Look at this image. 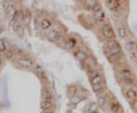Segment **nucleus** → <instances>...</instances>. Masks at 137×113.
Listing matches in <instances>:
<instances>
[{"mask_svg": "<svg viewBox=\"0 0 137 113\" xmlns=\"http://www.w3.org/2000/svg\"><path fill=\"white\" fill-rule=\"evenodd\" d=\"M5 49V45L4 43V40L0 39V52H4Z\"/></svg>", "mask_w": 137, "mask_h": 113, "instance_id": "nucleus-22", "label": "nucleus"}, {"mask_svg": "<svg viewBox=\"0 0 137 113\" xmlns=\"http://www.w3.org/2000/svg\"><path fill=\"white\" fill-rule=\"evenodd\" d=\"M98 2L96 1V0H85V4L88 7H89L90 9H94V7L97 5Z\"/></svg>", "mask_w": 137, "mask_h": 113, "instance_id": "nucleus-19", "label": "nucleus"}, {"mask_svg": "<svg viewBox=\"0 0 137 113\" xmlns=\"http://www.w3.org/2000/svg\"><path fill=\"white\" fill-rule=\"evenodd\" d=\"M50 26H51V23L49 20L44 19L42 21H41V27H42V29H44V30L49 29Z\"/></svg>", "mask_w": 137, "mask_h": 113, "instance_id": "nucleus-17", "label": "nucleus"}, {"mask_svg": "<svg viewBox=\"0 0 137 113\" xmlns=\"http://www.w3.org/2000/svg\"><path fill=\"white\" fill-rule=\"evenodd\" d=\"M110 110L113 113H119L120 110V105L116 101H113L110 104Z\"/></svg>", "mask_w": 137, "mask_h": 113, "instance_id": "nucleus-11", "label": "nucleus"}, {"mask_svg": "<svg viewBox=\"0 0 137 113\" xmlns=\"http://www.w3.org/2000/svg\"><path fill=\"white\" fill-rule=\"evenodd\" d=\"M91 84L94 93H99L103 90V80L101 75L98 72H94L91 75Z\"/></svg>", "mask_w": 137, "mask_h": 113, "instance_id": "nucleus-1", "label": "nucleus"}, {"mask_svg": "<svg viewBox=\"0 0 137 113\" xmlns=\"http://www.w3.org/2000/svg\"><path fill=\"white\" fill-rule=\"evenodd\" d=\"M68 43H69V45H70L71 47H74L75 46V44H76V40H75V39H73V38H72V39H69Z\"/></svg>", "mask_w": 137, "mask_h": 113, "instance_id": "nucleus-23", "label": "nucleus"}, {"mask_svg": "<svg viewBox=\"0 0 137 113\" xmlns=\"http://www.w3.org/2000/svg\"><path fill=\"white\" fill-rule=\"evenodd\" d=\"M1 62H2V60H1V59H0V65H1Z\"/></svg>", "mask_w": 137, "mask_h": 113, "instance_id": "nucleus-29", "label": "nucleus"}, {"mask_svg": "<svg viewBox=\"0 0 137 113\" xmlns=\"http://www.w3.org/2000/svg\"><path fill=\"white\" fill-rule=\"evenodd\" d=\"M135 62H136V65H137V58L135 59Z\"/></svg>", "mask_w": 137, "mask_h": 113, "instance_id": "nucleus-28", "label": "nucleus"}, {"mask_svg": "<svg viewBox=\"0 0 137 113\" xmlns=\"http://www.w3.org/2000/svg\"><path fill=\"white\" fill-rule=\"evenodd\" d=\"M93 10L94 11V12H95V11H100V10H102V9H101V5L99 3H98L97 5H96V6L94 7Z\"/></svg>", "mask_w": 137, "mask_h": 113, "instance_id": "nucleus-25", "label": "nucleus"}, {"mask_svg": "<svg viewBox=\"0 0 137 113\" xmlns=\"http://www.w3.org/2000/svg\"><path fill=\"white\" fill-rule=\"evenodd\" d=\"M59 35V33L57 30H52L51 31H50L47 34V39L48 40H50L51 42L55 41L57 40V37Z\"/></svg>", "mask_w": 137, "mask_h": 113, "instance_id": "nucleus-12", "label": "nucleus"}, {"mask_svg": "<svg viewBox=\"0 0 137 113\" xmlns=\"http://www.w3.org/2000/svg\"><path fill=\"white\" fill-rule=\"evenodd\" d=\"M18 63L25 68H30L34 65V62L29 58H21L18 60Z\"/></svg>", "mask_w": 137, "mask_h": 113, "instance_id": "nucleus-5", "label": "nucleus"}, {"mask_svg": "<svg viewBox=\"0 0 137 113\" xmlns=\"http://www.w3.org/2000/svg\"><path fill=\"white\" fill-rule=\"evenodd\" d=\"M96 110H97V105L94 104V103H93V104L91 105V106L90 107V111H91V112H94Z\"/></svg>", "mask_w": 137, "mask_h": 113, "instance_id": "nucleus-24", "label": "nucleus"}, {"mask_svg": "<svg viewBox=\"0 0 137 113\" xmlns=\"http://www.w3.org/2000/svg\"><path fill=\"white\" fill-rule=\"evenodd\" d=\"M20 28H21V24H20V22L18 21H15L14 22L13 24H12V29H13V31L17 32V31H18L20 30Z\"/></svg>", "mask_w": 137, "mask_h": 113, "instance_id": "nucleus-20", "label": "nucleus"}, {"mask_svg": "<svg viewBox=\"0 0 137 113\" xmlns=\"http://www.w3.org/2000/svg\"><path fill=\"white\" fill-rule=\"evenodd\" d=\"M41 95H42L43 100H50L51 99V93L48 88H43L41 91Z\"/></svg>", "mask_w": 137, "mask_h": 113, "instance_id": "nucleus-14", "label": "nucleus"}, {"mask_svg": "<svg viewBox=\"0 0 137 113\" xmlns=\"http://www.w3.org/2000/svg\"><path fill=\"white\" fill-rule=\"evenodd\" d=\"M107 48L110 55L112 56H116L121 52V48L115 40H110L107 43Z\"/></svg>", "mask_w": 137, "mask_h": 113, "instance_id": "nucleus-2", "label": "nucleus"}, {"mask_svg": "<svg viewBox=\"0 0 137 113\" xmlns=\"http://www.w3.org/2000/svg\"><path fill=\"white\" fill-rule=\"evenodd\" d=\"M104 18H105V14L102 10H100L98 11H95L94 14V18L96 21H98V22L103 21Z\"/></svg>", "mask_w": 137, "mask_h": 113, "instance_id": "nucleus-10", "label": "nucleus"}, {"mask_svg": "<svg viewBox=\"0 0 137 113\" xmlns=\"http://www.w3.org/2000/svg\"><path fill=\"white\" fill-rule=\"evenodd\" d=\"M13 2V0H5L4 1V5L3 7L5 10H7L10 6H11V4Z\"/></svg>", "mask_w": 137, "mask_h": 113, "instance_id": "nucleus-21", "label": "nucleus"}, {"mask_svg": "<svg viewBox=\"0 0 137 113\" xmlns=\"http://www.w3.org/2000/svg\"><path fill=\"white\" fill-rule=\"evenodd\" d=\"M133 105H134V108L137 109V100H136V102L133 103Z\"/></svg>", "mask_w": 137, "mask_h": 113, "instance_id": "nucleus-26", "label": "nucleus"}, {"mask_svg": "<svg viewBox=\"0 0 137 113\" xmlns=\"http://www.w3.org/2000/svg\"><path fill=\"white\" fill-rule=\"evenodd\" d=\"M117 33L119 35V37L122 39L125 38L126 37V31L125 28H123L122 27L117 28Z\"/></svg>", "mask_w": 137, "mask_h": 113, "instance_id": "nucleus-18", "label": "nucleus"}, {"mask_svg": "<svg viewBox=\"0 0 137 113\" xmlns=\"http://www.w3.org/2000/svg\"><path fill=\"white\" fill-rule=\"evenodd\" d=\"M44 113H54L53 112H51V111H49V110H48V111H44Z\"/></svg>", "mask_w": 137, "mask_h": 113, "instance_id": "nucleus-27", "label": "nucleus"}, {"mask_svg": "<svg viewBox=\"0 0 137 113\" xmlns=\"http://www.w3.org/2000/svg\"><path fill=\"white\" fill-rule=\"evenodd\" d=\"M6 11H7V15H8V16L9 18H11L12 20L15 18V17L16 16V14H17L15 7H14L13 5H11Z\"/></svg>", "mask_w": 137, "mask_h": 113, "instance_id": "nucleus-15", "label": "nucleus"}, {"mask_svg": "<svg viewBox=\"0 0 137 113\" xmlns=\"http://www.w3.org/2000/svg\"><path fill=\"white\" fill-rule=\"evenodd\" d=\"M126 96L131 103H135L137 100V92L133 89L129 88L126 90Z\"/></svg>", "mask_w": 137, "mask_h": 113, "instance_id": "nucleus-6", "label": "nucleus"}, {"mask_svg": "<svg viewBox=\"0 0 137 113\" xmlns=\"http://www.w3.org/2000/svg\"><path fill=\"white\" fill-rule=\"evenodd\" d=\"M75 56H76V58L78 60L82 62V61H85L87 59V55L85 52L81 51V50H79L76 52L75 53Z\"/></svg>", "mask_w": 137, "mask_h": 113, "instance_id": "nucleus-16", "label": "nucleus"}, {"mask_svg": "<svg viewBox=\"0 0 137 113\" xmlns=\"http://www.w3.org/2000/svg\"><path fill=\"white\" fill-rule=\"evenodd\" d=\"M107 6L110 10L117 11L120 7V0H107Z\"/></svg>", "mask_w": 137, "mask_h": 113, "instance_id": "nucleus-7", "label": "nucleus"}, {"mask_svg": "<svg viewBox=\"0 0 137 113\" xmlns=\"http://www.w3.org/2000/svg\"><path fill=\"white\" fill-rule=\"evenodd\" d=\"M102 33H103V35H104L107 39H109V40L112 39L114 37V32L113 28L109 24H104L103 26Z\"/></svg>", "mask_w": 137, "mask_h": 113, "instance_id": "nucleus-3", "label": "nucleus"}, {"mask_svg": "<svg viewBox=\"0 0 137 113\" xmlns=\"http://www.w3.org/2000/svg\"><path fill=\"white\" fill-rule=\"evenodd\" d=\"M98 103L100 107L103 109H105L107 106V98L104 96H101L98 99Z\"/></svg>", "mask_w": 137, "mask_h": 113, "instance_id": "nucleus-13", "label": "nucleus"}, {"mask_svg": "<svg viewBox=\"0 0 137 113\" xmlns=\"http://www.w3.org/2000/svg\"><path fill=\"white\" fill-rule=\"evenodd\" d=\"M53 107V103L50 100H43L40 103V109L43 111H48Z\"/></svg>", "mask_w": 137, "mask_h": 113, "instance_id": "nucleus-9", "label": "nucleus"}, {"mask_svg": "<svg viewBox=\"0 0 137 113\" xmlns=\"http://www.w3.org/2000/svg\"><path fill=\"white\" fill-rule=\"evenodd\" d=\"M120 76L121 78H123V80H125L126 81H130L133 79V75L131 72V71L127 68L122 69L120 72Z\"/></svg>", "mask_w": 137, "mask_h": 113, "instance_id": "nucleus-4", "label": "nucleus"}, {"mask_svg": "<svg viewBox=\"0 0 137 113\" xmlns=\"http://www.w3.org/2000/svg\"><path fill=\"white\" fill-rule=\"evenodd\" d=\"M126 49L131 54L137 52V43L135 41H129L126 44Z\"/></svg>", "mask_w": 137, "mask_h": 113, "instance_id": "nucleus-8", "label": "nucleus"}]
</instances>
